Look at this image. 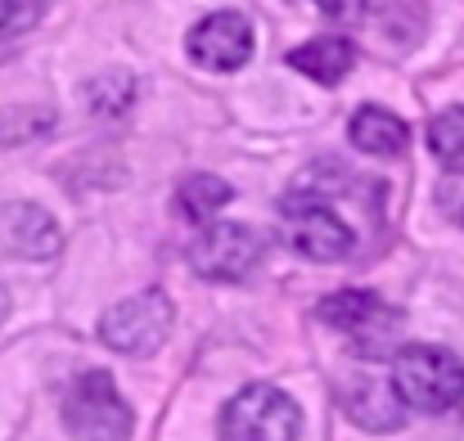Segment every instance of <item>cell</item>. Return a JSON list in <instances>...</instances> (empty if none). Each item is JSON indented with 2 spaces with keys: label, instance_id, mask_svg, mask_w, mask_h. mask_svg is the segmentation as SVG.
Segmentation results:
<instances>
[{
  "label": "cell",
  "instance_id": "9",
  "mask_svg": "<svg viewBox=\"0 0 464 441\" xmlns=\"http://www.w3.org/2000/svg\"><path fill=\"white\" fill-rule=\"evenodd\" d=\"M401 406L406 401L383 379H343V410L370 433H392L401 424Z\"/></svg>",
  "mask_w": 464,
  "mask_h": 441
},
{
  "label": "cell",
  "instance_id": "6",
  "mask_svg": "<svg viewBox=\"0 0 464 441\" xmlns=\"http://www.w3.org/2000/svg\"><path fill=\"white\" fill-rule=\"evenodd\" d=\"M280 225H285L289 248H298L311 262H343L356 244L347 221L324 198H289L280 212Z\"/></svg>",
  "mask_w": 464,
  "mask_h": 441
},
{
  "label": "cell",
  "instance_id": "16",
  "mask_svg": "<svg viewBox=\"0 0 464 441\" xmlns=\"http://www.w3.org/2000/svg\"><path fill=\"white\" fill-rule=\"evenodd\" d=\"M41 14H45V0H0V41L32 32Z\"/></svg>",
  "mask_w": 464,
  "mask_h": 441
},
{
  "label": "cell",
  "instance_id": "18",
  "mask_svg": "<svg viewBox=\"0 0 464 441\" xmlns=\"http://www.w3.org/2000/svg\"><path fill=\"white\" fill-rule=\"evenodd\" d=\"M320 14H329L334 23H361L370 14V0H315Z\"/></svg>",
  "mask_w": 464,
  "mask_h": 441
},
{
  "label": "cell",
  "instance_id": "13",
  "mask_svg": "<svg viewBox=\"0 0 464 441\" xmlns=\"http://www.w3.org/2000/svg\"><path fill=\"white\" fill-rule=\"evenodd\" d=\"M226 203H230V185H226L221 176H208V171L185 176L180 189H176V207H180V216H189V221H212Z\"/></svg>",
  "mask_w": 464,
  "mask_h": 441
},
{
  "label": "cell",
  "instance_id": "4",
  "mask_svg": "<svg viewBox=\"0 0 464 441\" xmlns=\"http://www.w3.org/2000/svg\"><path fill=\"white\" fill-rule=\"evenodd\" d=\"M303 415L294 406V397H285L280 388H244L226 410H221V437L226 441H298Z\"/></svg>",
  "mask_w": 464,
  "mask_h": 441
},
{
  "label": "cell",
  "instance_id": "12",
  "mask_svg": "<svg viewBox=\"0 0 464 441\" xmlns=\"http://www.w3.org/2000/svg\"><path fill=\"white\" fill-rule=\"evenodd\" d=\"M289 63H294L298 72H307L311 81L334 86V81H343V77L352 72V63H356V45H352L347 36H315V41L298 45V50L289 54Z\"/></svg>",
  "mask_w": 464,
  "mask_h": 441
},
{
  "label": "cell",
  "instance_id": "5",
  "mask_svg": "<svg viewBox=\"0 0 464 441\" xmlns=\"http://www.w3.org/2000/svg\"><path fill=\"white\" fill-rule=\"evenodd\" d=\"M320 320L352 333L356 342V356H388L397 351V333H401V315L388 311L374 293H361V289H347V293H334L320 302Z\"/></svg>",
  "mask_w": 464,
  "mask_h": 441
},
{
  "label": "cell",
  "instance_id": "3",
  "mask_svg": "<svg viewBox=\"0 0 464 441\" xmlns=\"http://www.w3.org/2000/svg\"><path fill=\"white\" fill-rule=\"evenodd\" d=\"M185 257H189V271L198 280L239 284L262 262V235L244 221H212L208 230H198V239L189 244Z\"/></svg>",
  "mask_w": 464,
  "mask_h": 441
},
{
  "label": "cell",
  "instance_id": "17",
  "mask_svg": "<svg viewBox=\"0 0 464 441\" xmlns=\"http://www.w3.org/2000/svg\"><path fill=\"white\" fill-rule=\"evenodd\" d=\"M438 203L447 207V216L464 225V171H451L442 185H438Z\"/></svg>",
  "mask_w": 464,
  "mask_h": 441
},
{
  "label": "cell",
  "instance_id": "15",
  "mask_svg": "<svg viewBox=\"0 0 464 441\" xmlns=\"http://www.w3.org/2000/svg\"><path fill=\"white\" fill-rule=\"evenodd\" d=\"M50 109H36V104H18V109H5L0 113V140L5 145H18V140H32L41 131H50Z\"/></svg>",
  "mask_w": 464,
  "mask_h": 441
},
{
  "label": "cell",
  "instance_id": "11",
  "mask_svg": "<svg viewBox=\"0 0 464 441\" xmlns=\"http://www.w3.org/2000/svg\"><path fill=\"white\" fill-rule=\"evenodd\" d=\"M352 145L361 149V153H370V158H397V153H406V122L397 118V113H388V109H379V104H365V109H356L352 113Z\"/></svg>",
  "mask_w": 464,
  "mask_h": 441
},
{
  "label": "cell",
  "instance_id": "10",
  "mask_svg": "<svg viewBox=\"0 0 464 441\" xmlns=\"http://www.w3.org/2000/svg\"><path fill=\"white\" fill-rule=\"evenodd\" d=\"M0 239L18 253V257H54L59 253V225L50 212H41L36 203H9L0 212Z\"/></svg>",
  "mask_w": 464,
  "mask_h": 441
},
{
  "label": "cell",
  "instance_id": "14",
  "mask_svg": "<svg viewBox=\"0 0 464 441\" xmlns=\"http://www.w3.org/2000/svg\"><path fill=\"white\" fill-rule=\"evenodd\" d=\"M429 145H433V153H438L442 167L464 171V104H456V109H447V113L433 118V127H429Z\"/></svg>",
  "mask_w": 464,
  "mask_h": 441
},
{
  "label": "cell",
  "instance_id": "19",
  "mask_svg": "<svg viewBox=\"0 0 464 441\" xmlns=\"http://www.w3.org/2000/svg\"><path fill=\"white\" fill-rule=\"evenodd\" d=\"M5 311H9V293L0 289V320H5Z\"/></svg>",
  "mask_w": 464,
  "mask_h": 441
},
{
  "label": "cell",
  "instance_id": "2",
  "mask_svg": "<svg viewBox=\"0 0 464 441\" xmlns=\"http://www.w3.org/2000/svg\"><path fill=\"white\" fill-rule=\"evenodd\" d=\"M63 424L77 441H127L131 437V406L122 401L113 374L86 369L72 379L63 397Z\"/></svg>",
  "mask_w": 464,
  "mask_h": 441
},
{
  "label": "cell",
  "instance_id": "7",
  "mask_svg": "<svg viewBox=\"0 0 464 441\" xmlns=\"http://www.w3.org/2000/svg\"><path fill=\"white\" fill-rule=\"evenodd\" d=\"M171 333V302L162 297V289L150 293H136L127 302H118L104 324H100V338L113 347V351H127V356H150L167 342Z\"/></svg>",
  "mask_w": 464,
  "mask_h": 441
},
{
  "label": "cell",
  "instance_id": "8",
  "mask_svg": "<svg viewBox=\"0 0 464 441\" xmlns=\"http://www.w3.org/2000/svg\"><path fill=\"white\" fill-rule=\"evenodd\" d=\"M253 23L235 9H221V14H208L189 36H185V50L198 68H212V72H230V68H244L253 59Z\"/></svg>",
  "mask_w": 464,
  "mask_h": 441
},
{
  "label": "cell",
  "instance_id": "1",
  "mask_svg": "<svg viewBox=\"0 0 464 441\" xmlns=\"http://www.w3.org/2000/svg\"><path fill=\"white\" fill-rule=\"evenodd\" d=\"M392 388H397V397L411 410L442 415V410H451V406L464 401V365H460V356L447 351V347L415 342V347H401L397 351V360H392Z\"/></svg>",
  "mask_w": 464,
  "mask_h": 441
}]
</instances>
